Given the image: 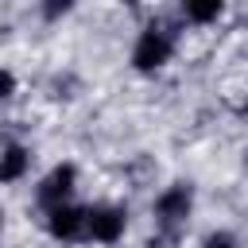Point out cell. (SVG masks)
Wrapping results in <instances>:
<instances>
[{
  "instance_id": "9c48e42d",
  "label": "cell",
  "mask_w": 248,
  "mask_h": 248,
  "mask_svg": "<svg viewBox=\"0 0 248 248\" xmlns=\"http://www.w3.org/2000/svg\"><path fill=\"white\" fill-rule=\"evenodd\" d=\"M12 93H16V78H12L8 70H0V101H8Z\"/></svg>"
},
{
  "instance_id": "ba28073f",
  "label": "cell",
  "mask_w": 248,
  "mask_h": 248,
  "mask_svg": "<svg viewBox=\"0 0 248 248\" xmlns=\"http://www.w3.org/2000/svg\"><path fill=\"white\" fill-rule=\"evenodd\" d=\"M74 8V0H43V16L46 19H58V16H66Z\"/></svg>"
},
{
  "instance_id": "52a82bcc",
  "label": "cell",
  "mask_w": 248,
  "mask_h": 248,
  "mask_svg": "<svg viewBox=\"0 0 248 248\" xmlns=\"http://www.w3.org/2000/svg\"><path fill=\"white\" fill-rule=\"evenodd\" d=\"M178 4H182V12H186L190 19H198V23L217 19V16H221V8H225V0H178Z\"/></svg>"
},
{
  "instance_id": "7a4b0ae2",
  "label": "cell",
  "mask_w": 248,
  "mask_h": 248,
  "mask_svg": "<svg viewBox=\"0 0 248 248\" xmlns=\"http://www.w3.org/2000/svg\"><path fill=\"white\" fill-rule=\"evenodd\" d=\"M155 217H159V225H163L167 232H174V229L190 217V190H186V186H170V190L155 202Z\"/></svg>"
},
{
  "instance_id": "5b68a950",
  "label": "cell",
  "mask_w": 248,
  "mask_h": 248,
  "mask_svg": "<svg viewBox=\"0 0 248 248\" xmlns=\"http://www.w3.org/2000/svg\"><path fill=\"white\" fill-rule=\"evenodd\" d=\"M50 232H54L58 240L81 236V232H85V213L74 209V205H54V209H50Z\"/></svg>"
},
{
  "instance_id": "30bf717a",
  "label": "cell",
  "mask_w": 248,
  "mask_h": 248,
  "mask_svg": "<svg viewBox=\"0 0 248 248\" xmlns=\"http://www.w3.org/2000/svg\"><path fill=\"white\" fill-rule=\"evenodd\" d=\"M205 248H232V236H229V232H213V236L205 240Z\"/></svg>"
},
{
  "instance_id": "8992f818",
  "label": "cell",
  "mask_w": 248,
  "mask_h": 248,
  "mask_svg": "<svg viewBox=\"0 0 248 248\" xmlns=\"http://www.w3.org/2000/svg\"><path fill=\"white\" fill-rule=\"evenodd\" d=\"M27 151L23 147H8L4 155H0V182H16L23 170H27Z\"/></svg>"
},
{
  "instance_id": "6da1fadb",
  "label": "cell",
  "mask_w": 248,
  "mask_h": 248,
  "mask_svg": "<svg viewBox=\"0 0 248 248\" xmlns=\"http://www.w3.org/2000/svg\"><path fill=\"white\" fill-rule=\"evenodd\" d=\"M167 58H170V35H167V31H159V27H147V31L140 35L136 50H132L136 70H159Z\"/></svg>"
},
{
  "instance_id": "277c9868",
  "label": "cell",
  "mask_w": 248,
  "mask_h": 248,
  "mask_svg": "<svg viewBox=\"0 0 248 248\" xmlns=\"http://www.w3.org/2000/svg\"><path fill=\"white\" fill-rule=\"evenodd\" d=\"M70 190H74V167L66 163V167H54L46 178H43V186H39V202L43 205H62L66 198H70Z\"/></svg>"
},
{
  "instance_id": "8fae6325",
  "label": "cell",
  "mask_w": 248,
  "mask_h": 248,
  "mask_svg": "<svg viewBox=\"0 0 248 248\" xmlns=\"http://www.w3.org/2000/svg\"><path fill=\"white\" fill-rule=\"evenodd\" d=\"M124 4H136V0H124Z\"/></svg>"
},
{
  "instance_id": "3957f363",
  "label": "cell",
  "mask_w": 248,
  "mask_h": 248,
  "mask_svg": "<svg viewBox=\"0 0 248 248\" xmlns=\"http://www.w3.org/2000/svg\"><path fill=\"white\" fill-rule=\"evenodd\" d=\"M85 232L101 244H112L120 232H124V209H112V205H97L85 213Z\"/></svg>"
}]
</instances>
